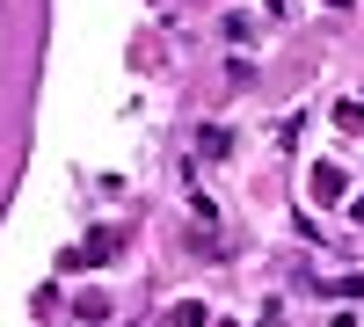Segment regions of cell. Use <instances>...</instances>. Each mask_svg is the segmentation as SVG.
Masks as SVG:
<instances>
[{
  "label": "cell",
  "mask_w": 364,
  "mask_h": 327,
  "mask_svg": "<svg viewBox=\"0 0 364 327\" xmlns=\"http://www.w3.org/2000/svg\"><path fill=\"white\" fill-rule=\"evenodd\" d=\"M314 196H343V167H314Z\"/></svg>",
  "instance_id": "6da1fadb"
},
{
  "label": "cell",
  "mask_w": 364,
  "mask_h": 327,
  "mask_svg": "<svg viewBox=\"0 0 364 327\" xmlns=\"http://www.w3.org/2000/svg\"><path fill=\"white\" fill-rule=\"evenodd\" d=\"M328 8H343V0H328Z\"/></svg>",
  "instance_id": "277c9868"
},
{
  "label": "cell",
  "mask_w": 364,
  "mask_h": 327,
  "mask_svg": "<svg viewBox=\"0 0 364 327\" xmlns=\"http://www.w3.org/2000/svg\"><path fill=\"white\" fill-rule=\"evenodd\" d=\"M175 327H204V306H175Z\"/></svg>",
  "instance_id": "3957f363"
},
{
  "label": "cell",
  "mask_w": 364,
  "mask_h": 327,
  "mask_svg": "<svg viewBox=\"0 0 364 327\" xmlns=\"http://www.w3.org/2000/svg\"><path fill=\"white\" fill-rule=\"evenodd\" d=\"M336 124H343V131H364V102H343V109H336Z\"/></svg>",
  "instance_id": "7a4b0ae2"
}]
</instances>
